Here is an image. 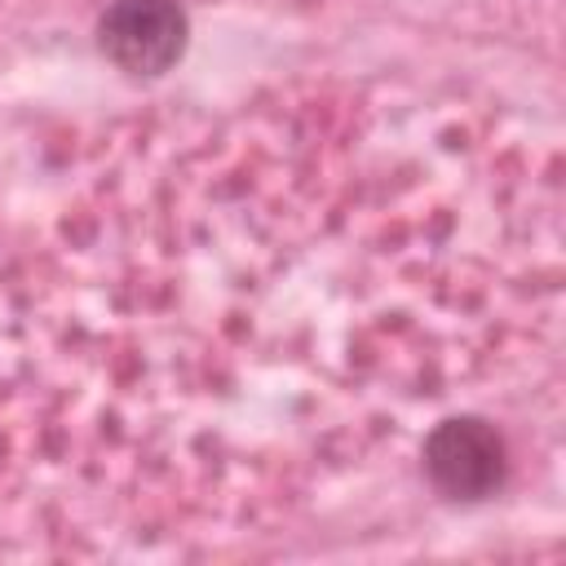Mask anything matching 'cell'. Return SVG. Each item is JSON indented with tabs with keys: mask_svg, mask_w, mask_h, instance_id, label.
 <instances>
[{
	"mask_svg": "<svg viewBox=\"0 0 566 566\" xmlns=\"http://www.w3.org/2000/svg\"><path fill=\"white\" fill-rule=\"evenodd\" d=\"M190 18L177 0H111L97 22L102 53L128 75H164L181 62Z\"/></svg>",
	"mask_w": 566,
	"mask_h": 566,
	"instance_id": "cell-1",
	"label": "cell"
},
{
	"mask_svg": "<svg viewBox=\"0 0 566 566\" xmlns=\"http://www.w3.org/2000/svg\"><path fill=\"white\" fill-rule=\"evenodd\" d=\"M429 482L451 500H486L504 486L509 447L482 416H451L424 438Z\"/></svg>",
	"mask_w": 566,
	"mask_h": 566,
	"instance_id": "cell-2",
	"label": "cell"
}]
</instances>
